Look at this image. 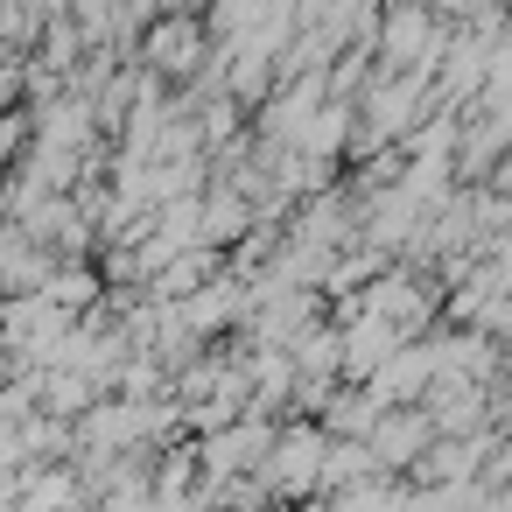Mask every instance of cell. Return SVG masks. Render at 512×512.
<instances>
[{
    "label": "cell",
    "instance_id": "6da1fadb",
    "mask_svg": "<svg viewBox=\"0 0 512 512\" xmlns=\"http://www.w3.org/2000/svg\"><path fill=\"white\" fill-rule=\"evenodd\" d=\"M379 57L386 64H435L442 57V36H435V15L421 0H393L386 22H379Z\"/></svg>",
    "mask_w": 512,
    "mask_h": 512
},
{
    "label": "cell",
    "instance_id": "7a4b0ae2",
    "mask_svg": "<svg viewBox=\"0 0 512 512\" xmlns=\"http://www.w3.org/2000/svg\"><path fill=\"white\" fill-rule=\"evenodd\" d=\"M428 435H435V414L421 407V414H379L372 421V463H414L421 449H428Z\"/></svg>",
    "mask_w": 512,
    "mask_h": 512
},
{
    "label": "cell",
    "instance_id": "3957f363",
    "mask_svg": "<svg viewBox=\"0 0 512 512\" xmlns=\"http://www.w3.org/2000/svg\"><path fill=\"white\" fill-rule=\"evenodd\" d=\"M148 57H155L162 71H190V64H204V36H197V22H162V29L148 36Z\"/></svg>",
    "mask_w": 512,
    "mask_h": 512
},
{
    "label": "cell",
    "instance_id": "277c9868",
    "mask_svg": "<svg viewBox=\"0 0 512 512\" xmlns=\"http://www.w3.org/2000/svg\"><path fill=\"white\" fill-rule=\"evenodd\" d=\"M316 470H323V442H316V435H288V442H281V463H274V484H281V491H302Z\"/></svg>",
    "mask_w": 512,
    "mask_h": 512
},
{
    "label": "cell",
    "instance_id": "5b68a950",
    "mask_svg": "<svg viewBox=\"0 0 512 512\" xmlns=\"http://www.w3.org/2000/svg\"><path fill=\"white\" fill-rule=\"evenodd\" d=\"M239 225H246V204H239L232 190H218V197L204 204V232H211V239H232Z\"/></svg>",
    "mask_w": 512,
    "mask_h": 512
}]
</instances>
